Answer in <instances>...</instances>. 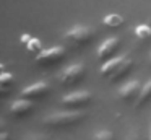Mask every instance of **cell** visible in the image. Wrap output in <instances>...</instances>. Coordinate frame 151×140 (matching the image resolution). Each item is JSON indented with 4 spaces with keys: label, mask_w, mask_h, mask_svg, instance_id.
<instances>
[{
    "label": "cell",
    "mask_w": 151,
    "mask_h": 140,
    "mask_svg": "<svg viewBox=\"0 0 151 140\" xmlns=\"http://www.w3.org/2000/svg\"><path fill=\"white\" fill-rule=\"evenodd\" d=\"M0 140H8V133L5 130H2V133H0Z\"/></svg>",
    "instance_id": "cell-20"
},
{
    "label": "cell",
    "mask_w": 151,
    "mask_h": 140,
    "mask_svg": "<svg viewBox=\"0 0 151 140\" xmlns=\"http://www.w3.org/2000/svg\"><path fill=\"white\" fill-rule=\"evenodd\" d=\"M125 60H127V55H117V57L109 59V60H106L104 64L101 65L99 73H101L102 77H109V78H111L112 75H114L115 72L122 67V64H124Z\"/></svg>",
    "instance_id": "cell-10"
},
{
    "label": "cell",
    "mask_w": 151,
    "mask_h": 140,
    "mask_svg": "<svg viewBox=\"0 0 151 140\" xmlns=\"http://www.w3.org/2000/svg\"><path fill=\"white\" fill-rule=\"evenodd\" d=\"M88 117V114L81 109H75V111H59L54 112L50 116L44 117V124L54 129H60V127H70V125H76V124L83 122Z\"/></svg>",
    "instance_id": "cell-1"
},
{
    "label": "cell",
    "mask_w": 151,
    "mask_h": 140,
    "mask_svg": "<svg viewBox=\"0 0 151 140\" xmlns=\"http://www.w3.org/2000/svg\"><path fill=\"white\" fill-rule=\"evenodd\" d=\"M148 140H151V124H150V129H148Z\"/></svg>",
    "instance_id": "cell-21"
},
{
    "label": "cell",
    "mask_w": 151,
    "mask_h": 140,
    "mask_svg": "<svg viewBox=\"0 0 151 140\" xmlns=\"http://www.w3.org/2000/svg\"><path fill=\"white\" fill-rule=\"evenodd\" d=\"M94 36H96V33L93 28L85 26V25H78V26L70 28L68 31L63 34V38H65V41L68 42L72 47H83V46H86L88 42H91L93 39H94Z\"/></svg>",
    "instance_id": "cell-2"
},
{
    "label": "cell",
    "mask_w": 151,
    "mask_h": 140,
    "mask_svg": "<svg viewBox=\"0 0 151 140\" xmlns=\"http://www.w3.org/2000/svg\"><path fill=\"white\" fill-rule=\"evenodd\" d=\"M23 140H50V137L46 135V133H29Z\"/></svg>",
    "instance_id": "cell-19"
},
{
    "label": "cell",
    "mask_w": 151,
    "mask_h": 140,
    "mask_svg": "<svg viewBox=\"0 0 151 140\" xmlns=\"http://www.w3.org/2000/svg\"><path fill=\"white\" fill-rule=\"evenodd\" d=\"M41 47H42V44H41V41H39V39H36V38H31V41L26 44L28 51L33 52V54H36V55L39 54V52H42V51H41Z\"/></svg>",
    "instance_id": "cell-17"
},
{
    "label": "cell",
    "mask_w": 151,
    "mask_h": 140,
    "mask_svg": "<svg viewBox=\"0 0 151 140\" xmlns=\"http://www.w3.org/2000/svg\"><path fill=\"white\" fill-rule=\"evenodd\" d=\"M102 23H104V25L107 26V28H117V26H120L122 23H124V18H122L120 15H115V13H111V15L104 16Z\"/></svg>",
    "instance_id": "cell-14"
},
{
    "label": "cell",
    "mask_w": 151,
    "mask_h": 140,
    "mask_svg": "<svg viewBox=\"0 0 151 140\" xmlns=\"http://www.w3.org/2000/svg\"><path fill=\"white\" fill-rule=\"evenodd\" d=\"M85 75H86L85 65L83 64H72L62 70V73L59 75V81L63 86H72V85L80 83L85 78Z\"/></svg>",
    "instance_id": "cell-3"
},
{
    "label": "cell",
    "mask_w": 151,
    "mask_h": 140,
    "mask_svg": "<svg viewBox=\"0 0 151 140\" xmlns=\"http://www.w3.org/2000/svg\"><path fill=\"white\" fill-rule=\"evenodd\" d=\"M120 47V39L117 36H112V38H107L101 46L98 47V59L102 62L109 60V59L114 57V54L119 51Z\"/></svg>",
    "instance_id": "cell-6"
},
{
    "label": "cell",
    "mask_w": 151,
    "mask_h": 140,
    "mask_svg": "<svg viewBox=\"0 0 151 140\" xmlns=\"http://www.w3.org/2000/svg\"><path fill=\"white\" fill-rule=\"evenodd\" d=\"M91 140H114V133L111 132V130H96L94 133H93V139Z\"/></svg>",
    "instance_id": "cell-16"
},
{
    "label": "cell",
    "mask_w": 151,
    "mask_h": 140,
    "mask_svg": "<svg viewBox=\"0 0 151 140\" xmlns=\"http://www.w3.org/2000/svg\"><path fill=\"white\" fill-rule=\"evenodd\" d=\"M141 88L143 86L140 85L138 80H130L119 88V98H120L122 101H132V99L137 101V98L140 96Z\"/></svg>",
    "instance_id": "cell-8"
},
{
    "label": "cell",
    "mask_w": 151,
    "mask_h": 140,
    "mask_svg": "<svg viewBox=\"0 0 151 140\" xmlns=\"http://www.w3.org/2000/svg\"><path fill=\"white\" fill-rule=\"evenodd\" d=\"M150 99H151V78L143 85V88H141V91H140V96L137 98V101H135V107L145 106Z\"/></svg>",
    "instance_id": "cell-13"
},
{
    "label": "cell",
    "mask_w": 151,
    "mask_h": 140,
    "mask_svg": "<svg viewBox=\"0 0 151 140\" xmlns=\"http://www.w3.org/2000/svg\"><path fill=\"white\" fill-rule=\"evenodd\" d=\"M127 140H141V135H140V130H138V127H132V129L128 130Z\"/></svg>",
    "instance_id": "cell-18"
},
{
    "label": "cell",
    "mask_w": 151,
    "mask_h": 140,
    "mask_svg": "<svg viewBox=\"0 0 151 140\" xmlns=\"http://www.w3.org/2000/svg\"><path fill=\"white\" fill-rule=\"evenodd\" d=\"M33 107H34L33 101L21 98V99H17L10 104V114L13 117H24L33 112Z\"/></svg>",
    "instance_id": "cell-9"
},
{
    "label": "cell",
    "mask_w": 151,
    "mask_h": 140,
    "mask_svg": "<svg viewBox=\"0 0 151 140\" xmlns=\"http://www.w3.org/2000/svg\"><path fill=\"white\" fill-rule=\"evenodd\" d=\"M49 91H50L49 83H46V81H36V83H33V85L24 88V90L21 91V96H23L24 99H41V98H44Z\"/></svg>",
    "instance_id": "cell-7"
},
{
    "label": "cell",
    "mask_w": 151,
    "mask_h": 140,
    "mask_svg": "<svg viewBox=\"0 0 151 140\" xmlns=\"http://www.w3.org/2000/svg\"><path fill=\"white\" fill-rule=\"evenodd\" d=\"M135 36L141 41H148L151 38V28L148 25H138L135 28Z\"/></svg>",
    "instance_id": "cell-15"
},
{
    "label": "cell",
    "mask_w": 151,
    "mask_h": 140,
    "mask_svg": "<svg viewBox=\"0 0 151 140\" xmlns=\"http://www.w3.org/2000/svg\"><path fill=\"white\" fill-rule=\"evenodd\" d=\"M63 57H65V49L62 46H54L36 55V64L41 67H50V65L59 64Z\"/></svg>",
    "instance_id": "cell-5"
},
{
    "label": "cell",
    "mask_w": 151,
    "mask_h": 140,
    "mask_svg": "<svg viewBox=\"0 0 151 140\" xmlns=\"http://www.w3.org/2000/svg\"><path fill=\"white\" fill-rule=\"evenodd\" d=\"M132 68H133V60H132V59H127V60H125L124 64H122V67L119 68V70L115 72V73L112 75L111 78H109V80H111L112 83H115V81H120L122 78H125L128 73H130Z\"/></svg>",
    "instance_id": "cell-11"
},
{
    "label": "cell",
    "mask_w": 151,
    "mask_h": 140,
    "mask_svg": "<svg viewBox=\"0 0 151 140\" xmlns=\"http://www.w3.org/2000/svg\"><path fill=\"white\" fill-rule=\"evenodd\" d=\"M13 85H15L13 75L8 73V72H2V75H0V93L5 96V94L13 88Z\"/></svg>",
    "instance_id": "cell-12"
},
{
    "label": "cell",
    "mask_w": 151,
    "mask_h": 140,
    "mask_svg": "<svg viewBox=\"0 0 151 140\" xmlns=\"http://www.w3.org/2000/svg\"><path fill=\"white\" fill-rule=\"evenodd\" d=\"M91 98L93 94L89 91L80 90V91H72V93L65 94L60 103L65 107H70V109H81V107H86L91 103Z\"/></svg>",
    "instance_id": "cell-4"
}]
</instances>
